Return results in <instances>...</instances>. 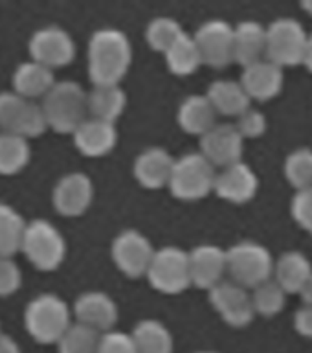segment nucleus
Wrapping results in <instances>:
<instances>
[{
    "label": "nucleus",
    "mask_w": 312,
    "mask_h": 353,
    "mask_svg": "<svg viewBox=\"0 0 312 353\" xmlns=\"http://www.w3.org/2000/svg\"><path fill=\"white\" fill-rule=\"evenodd\" d=\"M88 77L92 85H120L132 65V44L118 28H99L88 39Z\"/></svg>",
    "instance_id": "nucleus-1"
},
{
    "label": "nucleus",
    "mask_w": 312,
    "mask_h": 353,
    "mask_svg": "<svg viewBox=\"0 0 312 353\" xmlns=\"http://www.w3.org/2000/svg\"><path fill=\"white\" fill-rule=\"evenodd\" d=\"M72 307L55 292H41L24 309V327L33 341L43 346L59 344L72 327Z\"/></svg>",
    "instance_id": "nucleus-2"
},
{
    "label": "nucleus",
    "mask_w": 312,
    "mask_h": 353,
    "mask_svg": "<svg viewBox=\"0 0 312 353\" xmlns=\"http://www.w3.org/2000/svg\"><path fill=\"white\" fill-rule=\"evenodd\" d=\"M50 129L59 134H74L88 116V92L76 81H57L43 99Z\"/></svg>",
    "instance_id": "nucleus-3"
},
{
    "label": "nucleus",
    "mask_w": 312,
    "mask_h": 353,
    "mask_svg": "<svg viewBox=\"0 0 312 353\" xmlns=\"http://www.w3.org/2000/svg\"><path fill=\"white\" fill-rule=\"evenodd\" d=\"M21 252L33 265V269L41 272H52L59 269L66 258L65 236L50 221H28Z\"/></svg>",
    "instance_id": "nucleus-4"
},
{
    "label": "nucleus",
    "mask_w": 312,
    "mask_h": 353,
    "mask_svg": "<svg viewBox=\"0 0 312 353\" xmlns=\"http://www.w3.org/2000/svg\"><path fill=\"white\" fill-rule=\"evenodd\" d=\"M228 274L245 289H256L274 276V258L264 245L258 241H239L226 248Z\"/></svg>",
    "instance_id": "nucleus-5"
},
{
    "label": "nucleus",
    "mask_w": 312,
    "mask_h": 353,
    "mask_svg": "<svg viewBox=\"0 0 312 353\" xmlns=\"http://www.w3.org/2000/svg\"><path fill=\"white\" fill-rule=\"evenodd\" d=\"M217 168L198 153H186L178 157L169 181L171 195L178 201H200L214 192Z\"/></svg>",
    "instance_id": "nucleus-6"
},
{
    "label": "nucleus",
    "mask_w": 312,
    "mask_h": 353,
    "mask_svg": "<svg viewBox=\"0 0 312 353\" xmlns=\"http://www.w3.org/2000/svg\"><path fill=\"white\" fill-rule=\"evenodd\" d=\"M48 127L41 101L19 96L13 90L0 92V132H11L17 137H43Z\"/></svg>",
    "instance_id": "nucleus-7"
},
{
    "label": "nucleus",
    "mask_w": 312,
    "mask_h": 353,
    "mask_svg": "<svg viewBox=\"0 0 312 353\" xmlns=\"http://www.w3.org/2000/svg\"><path fill=\"white\" fill-rule=\"evenodd\" d=\"M145 278L154 291L162 294H180L193 285L189 252L175 245L156 248Z\"/></svg>",
    "instance_id": "nucleus-8"
},
{
    "label": "nucleus",
    "mask_w": 312,
    "mask_h": 353,
    "mask_svg": "<svg viewBox=\"0 0 312 353\" xmlns=\"http://www.w3.org/2000/svg\"><path fill=\"white\" fill-rule=\"evenodd\" d=\"M309 33L300 21L280 17L267 26V59L281 68L303 65Z\"/></svg>",
    "instance_id": "nucleus-9"
},
{
    "label": "nucleus",
    "mask_w": 312,
    "mask_h": 353,
    "mask_svg": "<svg viewBox=\"0 0 312 353\" xmlns=\"http://www.w3.org/2000/svg\"><path fill=\"white\" fill-rule=\"evenodd\" d=\"M154 252L156 248L149 241V237L134 228L121 230L110 245V256L116 269L132 280L147 276Z\"/></svg>",
    "instance_id": "nucleus-10"
},
{
    "label": "nucleus",
    "mask_w": 312,
    "mask_h": 353,
    "mask_svg": "<svg viewBox=\"0 0 312 353\" xmlns=\"http://www.w3.org/2000/svg\"><path fill=\"white\" fill-rule=\"evenodd\" d=\"M32 61L48 66L52 70L70 65L76 57V43L65 28L48 24L37 28L28 41Z\"/></svg>",
    "instance_id": "nucleus-11"
},
{
    "label": "nucleus",
    "mask_w": 312,
    "mask_h": 353,
    "mask_svg": "<svg viewBox=\"0 0 312 353\" xmlns=\"http://www.w3.org/2000/svg\"><path fill=\"white\" fill-rule=\"evenodd\" d=\"M209 303L220 314V319L231 327H247L256 316L252 294L242 285L231 280L220 281L208 291Z\"/></svg>",
    "instance_id": "nucleus-12"
},
{
    "label": "nucleus",
    "mask_w": 312,
    "mask_h": 353,
    "mask_svg": "<svg viewBox=\"0 0 312 353\" xmlns=\"http://www.w3.org/2000/svg\"><path fill=\"white\" fill-rule=\"evenodd\" d=\"M94 201V182L83 171L66 173L55 182L52 190V204L63 217H79L87 214Z\"/></svg>",
    "instance_id": "nucleus-13"
},
{
    "label": "nucleus",
    "mask_w": 312,
    "mask_h": 353,
    "mask_svg": "<svg viewBox=\"0 0 312 353\" xmlns=\"http://www.w3.org/2000/svg\"><path fill=\"white\" fill-rule=\"evenodd\" d=\"M204 65L211 68H225L233 63V26L222 19H211L202 22L195 32Z\"/></svg>",
    "instance_id": "nucleus-14"
},
{
    "label": "nucleus",
    "mask_w": 312,
    "mask_h": 353,
    "mask_svg": "<svg viewBox=\"0 0 312 353\" xmlns=\"http://www.w3.org/2000/svg\"><path fill=\"white\" fill-rule=\"evenodd\" d=\"M242 151H245V138L237 131L236 123L217 121L206 134L200 137V153L220 170L241 162Z\"/></svg>",
    "instance_id": "nucleus-15"
},
{
    "label": "nucleus",
    "mask_w": 312,
    "mask_h": 353,
    "mask_svg": "<svg viewBox=\"0 0 312 353\" xmlns=\"http://www.w3.org/2000/svg\"><path fill=\"white\" fill-rule=\"evenodd\" d=\"M72 313L77 324H83L98 333L112 331L120 311L114 298L103 291H85L76 298Z\"/></svg>",
    "instance_id": "nucleus-16"
},
{
    "label": "nucleus",
    "mask_w": 312,
    "mask_h": 353,
    "mask_svg": "<svg viewBox=\"0 0 312 353\" xmlns=\"http://www.w3.org/2000/svg\"><path fill=\"white\" fill-rule=\"evenodd\" d=\"M259 190L258 173L247 164L237 162L228 168L217 171L215 179V195L226 203L231 204H247L250 203Z\"/></svg>",
    "instance_id": "nucleus-17"
},
{
    "label": "nucleus",
    "mask_w": 312,
    "mask_h": 353,
    "mask_svg": "<svg viewBox=\"0 0 312 353\" xmlns=\"http://www.w3.org/2000/svg\"><path fill=\"white\" fill-rule=\"evenodd\" d=\"M189 269L191 283L198 289L211 291L220 281H225L228 272L226 250L214 243H202L189 250Z\"/></svg>",
    "instance_id": "nucleus-18"
},
{
    "label": "nucleus",
    "mask_w": 312,
    "mask_h": 353,
    "mask_svg": "<svg viewBox=\"0 0 312 353\" xmlns=\"http://www.w3.org/2000/svg\"><path fill=\"white\" fill-rule=\"evenodd\" d=\"M176 159L167 149L160 145H151L145 148L138 154L132 164V175L138 181V184L147 190H160V188L169 186L173 168H175Z\"/></svg>",
    "instance_id": "nucleus-19"
},
{
    "label": "nucleus",
    "mask_w": 312,
    "mask_h": 353,
    "mask_svg": "<svg viewBox=\"0 0 312 353\" xmlns=\"http://www.w3.org/2000/svg\"><path fill=\"white\" fill-rule=\"evenodd\" d=\"M239 81L245 87L250 99L269 101L283 90L285 76H283L281 66L269 59H261L253 65L245 66Z\"/></svg>",
    "instance_id": "nucleus-20"
},
{
    "label": "nucleus",
    "mask_w": 312,
    "mask_h": 353,
    "mask_svg": "<svg viewBox=\"0 0 312 353\" xmlns=\"http://www.w3.org/2000/svg\"><path fill=\"white\" fill-rule=\"evenodd\" d=\"M74 145L88 159H99L109 154L118 143V129L110 121L87 118L74 134Z\"/></svg>",
    "instance_id": "nucleus-21"
},
{
    "label": "nucleus",
    "mask_w": 312,
    "mask_h": 353,
    "mask_svg": "<svg viewBox=\"0 0 312 353\" xmlns=\"http://www.w3.org/2000/svg\"><path fill=\"white\" fill-rule=\"evenodd\" d=\"M55 83L57 81H55L54 70L32 59L21 63L11 76L13 92L33 101L43 99L54 88Z\"/></svg>",
    "instance_id": "nucleus-22"
},
{
    "label": "nucleus",
    "mask_w": 312,
    "mask_h": 353,
    "mask_svg": "<svg viewBox=\"0 0 312 353\" xmlns=\"http://www.w3.org/2000/svg\"><path fill=\"white\" fill-rule=\"evenodd\" d=\"M267 59V28L258 21H242L233 26V63L245 68Z\"/></svg>",
    "instance_id": "nucleus-23"
},
{
    "label": "nucleus",
    "mask_w": 312,
    "mask_h": 353,
    "mask_svg": "<svg viewBox=\"0 0 312 353\" xmlns=\"http://www.w3.org/2000/svg\"><path fill=\"white\" fill-rule=\"evenodd\" d=\"M217 110L206 94H191L180 101L176 110V123L187 134L202 137L217 123Z\"/></svg>",
    "instance_id": "nucleus-24"
},
{
    "label": "nucleus",
    "mask_w": 312,
    "mask_h": 353,
    "mask_svg": "<svg viewBox=\"0 0 312 353\" xmlns=\"http://www.w3.org/2000/svg\"><path fill=\"white\" fill-rule=\"evenodd\" d=\"M312 276V261L300 250H287L275 259L274 278L287 294H300Z\"/></svg>",
    "instance_id": "nucleus-25"
},
{
    "label": "nucleus",
    "mask_w": 312,
    "mask_h": 353,
    "mask_svg": "<svg viewBox=\"0 0 312 353\" xmlns=\"http://www.w3.org/2000/svg\"><path fill=\"white\" fill-rule=\"evenodd\" d=\"M206 96L217 110V114L230 116V118H237L252 107L250 105L252 99L241 81H233V79H215L209 83Z\"/></svg>",
    "instance_id": "nucleus-26"
},
{
    "label": "nucleus",
    "mask_w": 312,
    "mask_h": 353,
    "mask_svg": "<svg viewBox=\"0 0 312 353\" xmlns=\"http://www.w3.org/2000/svg\"><path fill=\"white\" fill-rule=\"evenodd\" d=\"M127 107V94L120 85H94L88 90V116L96 120L110 121L123 114Z\"/></svg>",
    "instance_id": "nucleus-27"
},
{
    "label": "nucleus",
    "mask_w": 312,
    "mask_h": 353,
    "mask_svg": "<svg viewBox=\"0 0 312 353\" xmlns=\"http://www.w3.org/2000/svg\"><path fill=\"white\" fill-rule=\"evenodd\" d=\"M131 335L138 353H173L175 347L169 327L156 319L140 320Z\"/></svg>",
    "instance_id": "nucleus-28"
},
{
    "label": "nucleus",
    "mask_w": 312,
    "mask_h": 353,
    "mask_svg": "<svg viewBox=\"0 0 312 353\" xmlns=\"http://www.w3.org/2000/svg\"><path fill=\"white\" fill-rule=\"evenodd\" d=\"M164 59L171 74L180 77L191 76L193 72L198 70V66L204 65L195 37L187 32L165 52Z\"/></svg>",
    "instance_id": "nucleus-29"
},
{
    "label": "nucleus",
    "mask_w": 312,
    "mask_h": 353,
    "mask_svg": "<svg viewBox=\"0 0 312 353\" xmlns=\"http://www.w3.org/2000/svg\"><path fill=\"white\" fill-rule=\"evenodd\" d=\"M32 159L30 140L11 132H0V175L13 176L21 173Z\"/></svg>",
    "instance_id": "nucleus-30"
},
{
    "label": "nucleus",
    "mask_w": 312,
    "mask_h": 353,
    "mask_svg": "<svg viewBox=\"0 0 312 353\" xmlns=\"http://www.w3.org/2000/svg\"><path fill=\"white\" fill-rule=\"evenodd\" d=\"M28 221L11 204L0 203V256L13 258L21 252Z\"/></svg>",
    "instance_id": "nucleus-31"
},
{
    "label": "nucleus",
    "mask_w": 312,
    "mask_h": 353,
    "mask_svg": "<svg viewBox=\"0 0 312 353\" xmlns=\"http://www.w3.org/2000/svg\"><path fill=\"white\" fill-rule=\"evenodd\" d=\"M186 33L182 24L173 17H154L145 26V41L154 52L165 54Z\"/></svg>",
    "instance_id": "nucleus-32"
},
{
    "label": "nucleus",
    "mask_w": 312,
    "mask_h": 353,
    "mask_svg": "<svg viewBox=\"0 0 312 353\" xmlns=\"http://www.w3.org/2000/svg\"><path fill=\"white\" fill-rule=\"evenodd\" d=\"M252 302L256 314L270 319V316H275L283 311L287 303V292L274 278H270L256 289H252Z\"/></svg>",
    "instance_id": "nucleus-33"
},
{
    "label": "nucleus",
    "mask_w": 312,
    "mask_h": 353,
    "mask_svg": "<svg viewBox=\"0 0 312 353\" xmlns=\"http://www.w3.org/2000/svg\"><path fill=\"white\" fill-rule=\"evenodd\" d=\"M283 173L294 190H305L312 186V149L298 148L287 154Z\"/></svg>",
    "instance_id": "nucleus-34"
},
{
    "label": "nucleus",
    "mask_w": 312,
    "mask_h": 353,
    "mask_svg": "<svg viewBox=\"0 0 312 353\" xmlns=\"http://www.w3.org/2000/svg\"><path fill=\"white\" fill-rule=\"evenodd\" d=\"M101 333L74 322L57 344L59 353H98Z\"/></svg>",
    "instance_id": "nucleus-35"
},
{
    "label": "nucleus",
    "mask_w": 312,
    "mask_h": 353,
    "mask_svg": "<svg viewBox=\"0 0 312 353\" xmlns=\"http://www.w3.org/2000/svg\"><path fill=\"white\" fill-rule=\"evenodd\" d=\"M236 127L237 131L241 132V137L247 140V138H261L269 129V121H267V116L261 112L259 109H253L250 107L248 110H245L241 116L236 118Z\"/></svg>",
    "instance_id": "nucleus-36"
},
{
    "label": "nucleus",
    "mask_w": 312,
    "mask_h": 353,
    "mask_svg": "<svg viewBox=\"0 0 312 353\" xmlns=\"http://www.w3.org/2000/svg\"><path fill=\"white\" fill-rule=\"evenodd\" d=\"M291 215L303 230L312 236V186L305 190H298L292 195Z\"/></svg>",
    "instance_id": "nucleus-37"
},
{
    "label": "nucleus",
    "mask_w": 312,
    "mask_h": 353,
    "mask_svg": "<svg viewBox=\"0 0 312 353\" xmlns=\"http://www.w3.org/2000/svg\"><path fill=\"white\" fill-rule=\"evenodd\" d=\"M22 272L13 258L0 256V298L11 296L21 289Z\"/></svg>",
    "instance_id": "nucleus-38"
},
{
    "label": "nucleus",
    "mask_w": 312,
    "mask_h": 353,
    "mask_svg": "<svg viewBox=\"0 0 312 353\" xmlns=\"http://www.w3.org/2000/svg\"><path fill=\"white\" fill-rule=\"evenodd\" d=\"M98 353H138L131 333L123 331H107L101 333L99 339V352Z\"/></svg>",
    "instance_id": "nucleus-39"
},
{
    "label": "nucleus",
    "mask_w": 312,
    "mask_h": 353,
    "mask_svg": "<svg viewBox=\"0 0 312 353\" xmlns=\"http://www.w3.org/2000/svg\"><path fill=\"white\" fill-rule=\"evenodd\" d=\"M294 330L305 339H312V305H305L294 313Z\"/></svg>",
    "instance_id": "nucleus-40"
},
{
    "label": "nucleus",
    "mask_w": 312,
    "mask_h": 353,
    "mask_svg": "<svg viewBox=\"0 0 312 353\" xmlns=\"http://www.w3.org/2000/svg\"><path fill=\"white\" fill-rule=\"evenodd\" d=\"M0 353H22L19 342L13 339L11 335H6L2 333L0 335Z\"/></svg>",
    "instance_id": "nucleus-41"
},
{
    "label": "nucleus",
    "mask_w": 312,
    "mask_h": 353,
    "mask_svg": "<svg viewBox=\"0 0 312 353\" xmlns=\"http://www.w3.org/2000/svg\"><path fill=\"white\" fill-rule=\"evenodd\" d=\"M300 296H302L305 305H312V276H311V280L307 281V285L303 287V291L300 292Z\"/></svg>",
    "instance_id": "nucleus-42"
},
{
    "label": "nucleus",
    "mask_w": 312,
    "mask_h": 353,
    "mask_svg": "<svg viewBox=\"0 0 312 353\" xmlns=\"http://www.w3.org/2000/svg\"><path fill=\"white\" fill-rule=\"evenodd\" d=\"M303 65L309 72H312V35H309L307 50H305V57H303Z\"/></svg>",
    "instance_id": "nucleus-43"
},
{
    "label": "nucleus",
    "mask_w": 312,
    "mask_h": 353,
    "mask_svg": "<svg viewBox=\"0 0 312 353\" xmlns=\"http://www.w3.org/2000/svg\"><path fill=\"white\" fill-rule=\"evenodd\" d=\"M300 6H302V10L305 11L307 15L312 17V0H303V2Z\"/></svg>",
    "instance_id": "nucleus-44"
},
{
    "label": "nucleus",
    "mask_w": 312,
    "mask_h": 353,
    "mask_svg": "<svg viewBox=\"0 0 312 353\" xmlns=\"http://www.w3.org/2000/svg\"><path fill=\"white\" fill-rule=\"evenodd\" d=\"M197 353H217V352H197Z\"/></svg>",
    "instance_id": "nucleus-45"
},
{
    "label": "nucleus",
    "mask_w": 312,
    "mask_h": 353,
    "mask_svg": "<svg viewBox=\"0 0 312 353\" xmlns=\"http://www.w3.org/2000/svg\"><path fill=\"white\" fill-rule=\"evenodd\" d=\"M0 335H2V327H0Z\"/></svg>",
    "instance_id": "nucleus-46"
}]
</instances>
